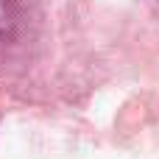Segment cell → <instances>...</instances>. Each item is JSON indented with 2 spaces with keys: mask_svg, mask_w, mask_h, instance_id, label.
I'll use <instances>...</instances> for the list:
<instances>
[{
  "mask_svg": "<svg viewBox=\"0 0 159 159\" xmlns=\"http://www.w3.org/2000/svg\"><path fill=\"white\" fill-rule=\"evenodd\" d=\"M14 28H17V6L14 0H0V50L11 39Z\"/></svg>",
  "mask_w": 159,
  "mask_h": 159,
  "instance_id": "1",
  "label": "cell"
}]
</instances>
